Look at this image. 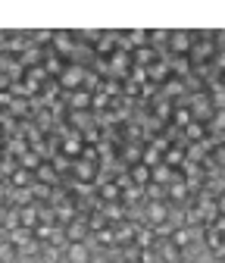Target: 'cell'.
<instances>
[{
  "label": "cell",
  "instance_id": "1",
  "mask_svg": "<svg viewBox=\"0 0 225 263\" xmlns=\"http://www.w3.org/2000/svg\"><path fill=\"white\" fill-rule=\"evenodd\" d=\"M85 76H88V66L85 63H66V66H63V72H59V79H56V85L72 94V91L85 88Z\"/></svg>",
  "mask_w": 225,
  "mask_h": 263
},
{
  "label": "cell",
  "instance_id": "2",
  "mask_svg": "<svg viewBox=\"0 0 225 263\" xmlns=\"http://www.w3.org/2000/svg\"><path fill=\"white\" fill-rule=\"evenodd\" d=\"M169 213H172V210H169L166 201H144V204H141V219H144V226H150V229L169 222Z\"/></svg>",
  "mask_w": 225,
  "mask_h": 263
},
{
  "label": "cell",
  "instance_id": "3",
  "mask_svg": "<svg viewBox=\"0 0 225 263\" xmlns=\"http://www.w3.org/2000/svg\"><path fill=\"white\" fill-rule=\"evenodd\" d=\"M194 41H197V31H169V44H166V50L172 53V57H188V50L194 47Z\"/></svg>",
  "mask_w": 225,
  "mask_h": 263
},
{
  "label": "cell",
  "instance_id": "4",
  "mask_svg": "<svg viewBox=\"0 0 225 263\" xmlns=\"http://www.w3.org/2000/svg\"><path fill=\"white\" fill-rule=\"evenodd\" d=\"M63 232H66V245H81V241L91 238V229H88L85 216H75L69 226H63Z\"/></svg>",
  "mask_w": 225,
  "mask_h": 263
},
{
  "label": "cell",
  "instance_id": "5",
  "mask_svg": "<svg viewBox=\"0 0 225 263\" xmlns=\"http://www.w3.org/2000/svg\"><path fill=\"white\" fill-rule=\"evenodd\" d=\"M97 170H100V163H91V160H81V157H78V160H72V170H69V173H72L81 185H91L94 179H97Z\"/></svg>",
  "mask_w": 225,
  "mask_h": 263
},
{
  "label": "cell",
  "instance_id": "6",
  "mask_svg": "<svg viewBox=\"0 0 225 263\" xmlns=\"http://www.w3.org/2000/svg\"><path fill=\"white\" fill-rule=\"evenodd\" d=\"M75 31H53V41H50V50L56 53V57H63L66 60L72 50H75Z\"/></svg>",
  "mask_w": 225,
  "mask_h": 263
},
{
  "label": "cell",
  "instance_id": "7",
  "mask_svg": "<svg viewBox=\"0 0 225 263\" xmlns=\"http://www.w3.org/2000/svg\"><path fill=\"white\" fill-rule=\"evenodd\" d=\"M63 157L66 160H78L81 151H85V141H81V132H63Z\"/></svg>",
  "mask_w": 225,
  "mask_h": 263
},
{
  "label": "cell",
  "instance_id": "8",
  "mask_svg": "<svg viewBox=\"0 0 225 263\" xmlns=\"http://www.w3.org/2000/svg\"><path fill=\"white\" fill-rule=\"evenodd\" d=\"M91 245L81 241V245H66V251H63V263H91Z\"/></svg>",
  "mask_w": 225,
  "mask_h": 263
},
{
  "label": "cell",
  "instance_id": "9",
  "mask_svg": "<svg viewBox=\"0 0 225 263\" xmlns=\"http://www.w3.org/2000/svg\"><path fill=\"white\" fill-rule=\"evenodd\" d=\"M156 260L159 263H185V254L172 245V241H156Z\"/></svg>",
  "mask_w": 225,
  "mask_h": 263
},
{
  "label": "cell",
  "instance_id": "10",
  "mask_svg": "<svg viewBox=\"0 0 225 263\" xmlns=\"http://www.w3.org/2000/svg\"><path fill=\"white\" fill-rule=\"evenodd\" d=\"M35 182H41V185H50V188H59V173H56V166L50 160H44L41 166L35 170Z\"/></svg>",
  "mask_w": 225,
  "mask_h": 263
},
{
  "label": "cell",
  "instance_id": "11",
  "mask_svg": "<svg viewBox=\"0 0 225 263\" xmlns=\"http://www.w3.org/2000/svg\"><path fill=\"white\" fill-rule=\"evenodd\" d=\"M169 76H172V69H169V63H163V60H156L153 66H147V79H150V85L166 82Z\"/></svg>",
  "mask_w": 225,
  "mask_h": 263
},
{
  "label": "cell",
  "instance_id": "12",
  "mask_svg": "<svg viewBox=\"0 0 225 263\" xmlns=\"http://www.w3.org/2000/svg\"><path fill=\"white\" fill-rule=\"evenodd\" d=\"M128 179H132V185H138V188L150 185V166H144V163H132V166H128Z\"/></svg>",
  "mask_w": 225,
  "mask_h": 263
},
{
  "label": "cell",
  "instance_id": "13",
  "mask_svg": "<svg viewBox=\"0 0 225 263\" xmlns=\"http://www.w3.org/2000/svg\"><path fill=\"white\" fill-rule=\"evenodd\" d=\"M69 107H72L75 113H88V110H91V91H85V88L72 91V94H69Z\"/></svg>",
  "mask_w": 225,
  "mask_h": 263
},
{
  "label": "cell",
  "instance_id": "14",
  "mask_svg": "<svg viewBox=\"0 0 225 263\" xmlns=\"http://www.w3.org/2000/svg\"><path fill=\"white\" fill-rule=\"evenodd\" d=\"M181 163H185V147H181V144H169V147H166V154H163V166L178 170Z\"/></svg>",
  "mask_w": 225,
  "mask_h": 263
},
{
  "label": "cell",
  "instance_id": "15",
  "mask_svg": "<svg viewBox=\"0 0 225 263\" xmlns=\"http://www.w3.org/2000/svg\"><path fill=\"white\" fill-rule=\"evenodd\" d=\"M181 132H185V141H188V144H200V141L210 135L203 122H191V125H185Z\"/></svg>",
  "mask_w": 225,
  "mask_h": 263
},
{
  "label": "cell",
  "instance_id": "16",
  "mask_svg": "<svg viewBox=\"0 0 225 263\" xmlns=\"http://www.w3.org/2000/svg\"><path fill=\"white\" fill-rule=\"evenodd\" d=\"M31 182H35V173H28V170H22V166H16L13 176L7 179L10 188H31Z\"/></svg>",
  "mask_w": 225,
  "mask_h": 263
},
{
  "label": "cell",
  "instance_id": "17",
  "mask_svg": "<svg viewBox=\"0 0 225 263\" xmlns=\"http://www.w3.org/2000/svg\"><path fill=\"white\" fill-rule=\"evenodd\" d=\"M175 179H181L175 170H169V166H163V163H159V166H153L150 170V182H156V185H169V182H175Z\"/></svg>",
  "mask_w": 225,
  "mask_h": 263
},
{
  "label": "cell",
  "instance_id": "18",
  "mask_svg": "<svg viewBox=\"0 0 225 263\" xmlns=\"http://www.w3.org/2000/svg\"><path fill=\"white\" fill-rule=\"evenodd\" d=\"M169 241H172L178 251H185V248H191V241H194V232H191L188 226H175V232L169 235Z\"/></svg>",
  "mask_w": 225,
  "mask_h": 263
},
{
  "label": "cell",
  "instance_id": "19",
  "mask_svg": "<svg viewBox=\"0 0 225 263\" xmlns=\"http://www.w3.org/2000/svg\"><path fill=\"white\" fill-rule=\"evenodd\" d=\"M63 251H66V248L41 245V251H38V263H63Z\"/></svg>",
  "mask_w": 225,
  "mask_h": 263
},
{
  "label": "cell",
  "instance_id": "20",
  "mask_svg": "<svg viewBox=\"0 0 225 263\" xmlns=\"http://www.w3.org/2000/svg\"><path fill=\"white\" fill-rule=\"evenodd\" d=\"M19 226H22V229H35V226H38V204L19 207Z\"/></svg>",
  "mask_w": 225,
  "mask_h": 263
},
{
  "label": "cell",
  "instance_id": "21",
  "mask_svg": "<svg viewBox=\"0 0 225 263\" xmlns=\"http://www.w3.org/2000/svg\"><path fill=\"white\" fill-rule=\"evenodd\" d=\"M31 201L35 204H50V197H53V188L50 185H41V182H31Z\"/></svg>",
  "mask_w": 225,
  "mask_h": 263
},
{
  "label": "cell",
  "instance_id": "22",
  "mask_svg": "<svg viewBox=\"0 0 225 263\" xmlns=\"http://www.w3.org/2000/svg\"><path fill=\"white\" fill-rule=\"evenodd\" d=\"M28 151H31V144H28V138H22V135H16V138L7 141V154H10L13 160H19V157L28 154Z\"/></svg>",
  "mask_w": 225,
  "mask_h": 263
},
{
  "label": "cell",
  "instance_id": "23",
  "mask_svg": "<svg viewBox=\"0 0 225 263\" xmlns=\"http://www.w3.org/2000/svg\"><path fill=\"white\" fill-rule=\"evenodd\" d=\"M7 241L10 245H16V248H25L28 241H35V235H31V229H13V232H7Z\"/></svg>",
  "mask_w": 225,
  "mask_h": 263
},
{
  "label": "cell",
  "instance_id": "24",
  "mask_svg": "<svg viewBox=\"0 0 225 263\" xmlns=\"http://www.w3.org/2000/svg\"><path fill=\"white\" fill-rule=\"evenodd\" d=\"M191 122H194L191 110H188L185 104H175V110H172V125H175V128H185V125H191Z\"/></svg>",
  "mask_w": 225,
  "mask_h": 263
},
{
  "label": "cell",
  "instance_id": "25",
  "mask_svg": "<svg viewBox=\"0 0 225 263\" xmlns=\"http://www.w3.org/2000/svg\"><path fill=\"white\" fill-rule=\"evenodd\" d=\"M41 163H44V157H41L38 151H28V154H22V157H19V166H22V170H28V173H35Z\"/></svg>",
  "mask_w": 225,
  "mask_h": 263
},
{
  "label": "cell",
  "instance_id": "26",
  "mask_svg": "<svg viewBox=\"0 0 225 263\" xmlns=\"http://www.w3.org/2000/svg\"><path fill=\"white\" fill-rule=\"evenodd\" d=\"M0 263H19V248L7 238H0Z\"/></svg>",
  "mask_w": 225,
  "mask_h": 263
},
{
  "label": "cell",
  "instance_id": "27",
  "mask_svg": "<svg viewBox=\"0 0 225 263\" xmlns=\"http://www.w3.org/2000/svg\"><path fill=\"white\" fill-rule=\"evenodd\" d=\"M144 201H166V185H156V182L144 185Z\"/></svg>",
  "mask_w": 225,
  "mask_h": 263
},
{
  "label": "cell",
  "instance_id": "28",
  "mask_svg": "<svg viewBox=\"0 0 225 263\" xmlns=\"http://www.w3.org/2000/svg\"><path fill=\"white\" fill-rule=\"evenodd\" d=\"M91 238H97V245H100V248H110V245L116 248V235H113V226H107V229H100V232H94Z\"/></svg>",
  "mask_w": 225,
  "mask_h": 263
},
{
  "label": "cell",
  "instance_id": "29",
  "mask_svg": "<svg viewBox=\"0 0 225 263\" xmlns=\"http://www.w3.org/2000/svg\"><path fill=\"white\" fill-rule=\"evenodd\" d=\"M7 213H10V204H0V232H4V222H7Z\"/></svg>",
  "mask_w": 225,
  "mask_h": 263
},
{
  "label": "cell",
  "instance_id": "30",
  "mask_svg": "<svg viewBox=\"0 0 225 263\" xmlns=\"http://www.w3.org/2000/svg\"><path fill=\"white\" fill-rule=\"evenodd\" d=\"M216 213H219V216H225V194H219V197H216Z\"/></svg>",
  "mask_w": 225,
  "mask_h": 263
},
{
  "label": "cell",
  "instance_id": "31",
  "mask_svg": "<svg viewBox=\"0 0 225 263\" xmlns=\"http://www.w3.org/2000/svg\"><path fill=\"white\" fill-rule=\"evenodd\" d=\"M185 263H200V260H185Z\"/></svg>",
  "mask_w": 225,
  "mask_h": 263
}]
</instances>
